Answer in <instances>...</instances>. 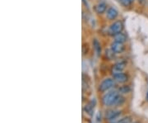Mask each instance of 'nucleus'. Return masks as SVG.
Returning a JSON list of instances; mask_svg holds the SVG:
<instances>
[{"label":"nucleus","instance_id":"1","mask_svg":"<svg viewBox=\"0 0 148 123\" xmlns=\"http://www.w3.org/2000/svg\"><path fill=\"white\" fill-rule=\"evenodd\" d=\"M125 101V98L122 96L120 93L118 91L108 92L102 97V103L106 107H113V106H120Z\"/></svg>","mask_w":148,"mask_h":123},{"label":"nucleus","instance_id":"2","mask_svg":"<svg viewBox=\"0 0 148 123\" xmlns=\"http://www.w3.org/2000/svg\"><path fill=\"white\" fill-rule=\"evenodd\" d=\"M116 84V82L114 79L108 78L101 82L99 85V91L101 93H105L106 91H109L112 88H114Z\"/></svg>","mask_w":148,"mask_h":123},{"label":"nucleus","instance_id":"3","mask_svg":"<svg viewBox=\"0 0 148 123\" xmlns=\"http://www.w3.org/2000/svg\"><path fill=\"white\" fill-rule=\"evenodd\" d=\"M123 29V24L122 21H114L109 28V33L112 36H115L117 34L122 32Z\"/></svg>","mask_w":148,"mask_h":123},{"label":"nucleus","instance_id":"4","mask_svg":"<svg viewBox=\"0 0 148 123\" xmlns=\"http://www.w3.org/2000/svg\"><path fill=\"white\" fill-rule=\"evenodd\" d=\"M125 66H126V63L123 62V61H120V62H118L116 64H114V66L112 68V74H113V75L123 72V70L125 69Z\"/></svg>","mask_w":148,"mask_h":123},{"label":"nucleus","instance_id":"5","mask_svg":"<svg viewBox=\"0 0 148 123\" xmlns=\"http://www.w3.org/2000/svg\"><path fill=\"white\" fill-rule=\"evenodd\" d=\"M121 115V112L117 110H108L106 113V118L109 121L115 120Z\"/></svg>","mask_w":148,"mask_h":123},{"label":"nucleus","instance_id":"6","mask_svg":"<svg viewBox=\"0 0 148 123\" xmlns=\"http://www.w3.org/2000/svg\"><path fill=\"white\" fill-rule=\"evenodd\" d=\"M113 76H114V79L115 80V82L119 83V84H124L128 80V76L125 73H123V72L114 75Z\"/></svg>","mask_w":148,"mask_h":123},{"label":"nucleus","instance_id":"7","mask_svg":"<svg viewBox=\"0 0 148 123\" xmlns=\"http://www.w3.org/2000/svg\"><path fill=\"white\" fill-rule=\"evenodd\" d=\"M124 50V46H123V44L119 42H113L111 44V50L112 52L114 54H119L122 53Z\"/></svg>","mask_w":148,"mask_h":123},{"label":"nucleus","instance_id":"8","mask_svg":"<svg viewBox=\"0 0 148 123\" xmlns=\"http://www.w3.org/2000/svg\"><path fill=\"white\" fill-rule=\"evenodd\" d=\"M119 15V12L118 11L114 8H110L108 10H107V13H106V17L108 19L110 20H114Z\"/></svg>","mask_w":148,"mask_h":123},{"label":"nucleus","instance_id":"9","mask_svg":"<svg viewBox=\"0 0 148 123\" xmlns=\"http://www.w3.org/2000/svg\"><path fill=\"white\" fill-rule=\"evenodd\" d=\"M106 8H107L106 3H99L98 4L95 5V11L99 14H102V13H104L106 12Z\"/></svg>","mask_w":148,"mask_h":123},{"label":"nucleus","instance_id":"10","mask_svg":"<svg viewBox=\"0 0 148 123\" xmlns=\"http://www.w3.org/2000/svg\"><path fill=\"white\" fill-rule=\"evenodd\" d=\"M126 41H127V37H126V35L124 33L120 32V33H119V34L114 36V41H116V42L123 44Z\"/></svg>","mask_w":148,"mask_h":123},{"label":"nucleus","instance_id":"11","mask_svg":"<svg viewBox=\"0 0 148 123\" xmlns=\"http://www.w3.org/2000/svg\"><path fill=\"white\" fill-rule=\"evenodd\" d=\"M94 108H95V104H93V101H91L90 103L86 104V106H85L84 111L87 113L88 115L92 116L94 113Z\"/></svg>","mask_w":148,"mask_h":123},{"label":"nucleus","instance_id":"12","mask_svg":"<svg viewBox=\"0 0 148 123\" xmlns=\"http://www.w3.org/2000/svg\"><path fill=\"white\" fill-rule=\"evenodd\" d=\"M117 123H132V119L129 117H126L122 118L121 120H119Z\"/></svg>","mask_w":148,"mask_h":123},{"label":"nucleus","instance_id":"13","mask_svg":"<svg viewBox=\"0 0 148 123\" xmlns=\"http://www.w3.org/2000/svg\"><path fill=\"white\" fill-rule=\"evenodd\" d=\"M129 88L127 87V86H123L122 88H119V93H127L128 92H129Z\"/></svg>","mask_w":148,"mask_h":123},{"label":"nucleus","instance_id":"14","mask_svg":"<svg viewBox=\"0 0 148 123\" xmlns=\"http://www.w3.org/2000/svg\"><path fill=\"white\" fill-rule=\"evenodd\" d=\"M94 46H95V50H96V52H97V54H100V52H101V46H100V44H99V42H98L97 41H95V42H94Z\"/></svg>","mask_w":148,"mask_h":123},{"label":"nucleus","instance_id":"15","mask_svg":"<svg viewBox=\"0 0 148 123\" xmlns=\"http://www.w3.org/2000/svg\"><path fill=\"white\" fill-rule=\"evenodd\" d=\"M120 2L124 7H128V6L131 5V3H132L131 0H120Z\"/></svg>","mask_w":148,"mask_h":123},{"label":"nucleus","instance_id":"16","mask_svg":"<svg viewBox=\"0 0 148 123\" xmlns=\"http://www.w3.org/2000/svg\"><path fill=\"white\" fill-rule=\"evenodd\" d=\"M145 1H146V0H138V2H139L140 3H142V4H143V3H145Z\"/></svg>","mask_w":148,"mask_h":123},{"label":"nucleus","instance_id":"17","mask_svg":"<svg viewBox=\"0 0 148 123\" xmlns=\"http://www.w3.org/2000/svg\"><path fill=\"white\" fill-rule=\"evenodd\" d=\"M146 100L148 102V90H147V97H146Z\"/></svg>","mask_w":148,"mask_h":123},{"label":"nucleus","instance_id":"18","mask_svg":"<svg viewBox=\"0 0 148 123\" xmlns=\"http://www.w3.org/2000/svg\"><path fill=\"white\" fill-rule=\"evenodd\" d=\"M132 123H139V122H132Z\"/></svg>","mask_w":148,"mask_h":123},{"label":"nucleus","instance_id":"19","mask_svg":"<svg viewBox=\"0 0 148 123\" xmlns=\"http://www.w3.org/2000/svg\"><path fill=\"white\" fill-rule=\"evenodd\" d=\"M133 1H134V0H131V2H132V3L133 2Z\"/></svg>","mask_w":148,"mask_h":123}]
</instances>
